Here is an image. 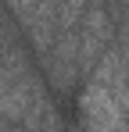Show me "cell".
<instances>
[{"mask_svg":"<svg viewBox=\"0 0 129 132\" xmlns=\"http://www.w3.org/2000/svg\"><path fill=\"white\" fill-rule=\"evenodd\" d=\"M0 132H18V129H11V125H7V121H0Z\"/></svg>","mask_w":129,"mask_h":132,"instance_id":"obj_4","label":"cell"},{"mask_svg":"<svg viewBox=\"0 0 129 132\" xmlns=\"http://www.w3.org/2000/svg\"><path fill=\"white\" fill-rule=\"evenodd\" d=\"M79 111H83L86 132H129V121H126L129 107L104 86V82H97V79L86 86Z\"/></svg>","mask_w":129,"mask_h":132,"instance_id":"obj_1","label":"cell"},{"mask_svg":"<svg viewBox=\"0 0 129 132\" xmlns=\"http://www.w3.org/2000/svg\"><path fill=\"white\" fill-rule=\"evenodd\" d=\"M79 14H83V0H61V11H58V25H61V32H72L75 22H79Z\"/></svg>","mask_w":129,"mask_h":132,"instance_id":"obj_3","label":"cell"},{"mask_svg":"<svg viewBox=\"0 0 129 132\" xmlns=\"http://www.w3.org/2000/svg\"><path fill=\"white\" fill-rule=\"evenodd\" d=\"M108 32H111L108 11L104 7H90L86 18H83V29H79V68H83V71L97 68V61L104 57Z\"/></svg>","mask_w":129,"mask_h":132,"instance_id":"obj_2","label":"cell"}]
</instances>
